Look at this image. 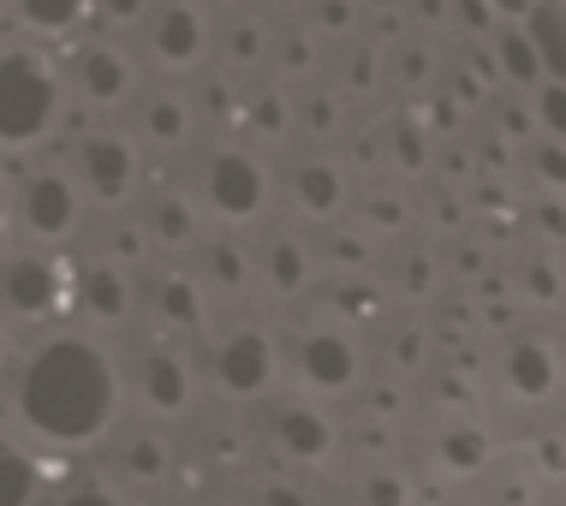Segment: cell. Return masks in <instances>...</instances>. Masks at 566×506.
I'll return each instance as SVG.
<instances>
[{
  "label": "cell",
  "instance_id": "1",
  "mask_svg": "<svg viewBox=\"0 0 566 506\" xmlns=\"http://www.w3.org/2000/svg\"><path fill=\"white\" fill-rule=\"evenodd\" d=\"M19 418L54 447H84L119 418V370L108 351L78 334H60L24 363Z\"/></svg>",
  "mask_w": 566,
  "mask_h": 506
},
{
  "label": "cell",
  "instance_id": "2",
  "mask_svg": "<svg viewBox=\"0 0 566 506\" xmlns=\"http://www.w3.org/2000/svg\"><path fill=\"white\" fill-rule=\"evenodd\" d=\"M60 114V72L42 54H0V149H30Z\"/></svg>",
  "mask_w": 566,
  "mask_h": 506
},
{
  "label": "cell",
  "instance_id": "3",
  "mask_svg": "<svg viewBox=\"0 0 566 506\" xmlns=\"http://www.w3.org/2000/svg\"><path fill=\"white\" fill-rule=\"evenodd\" d=\"M66 286H72V263H49V256H12L0 268V304L24 321L66 310Z\"/></svg>",
  "mask_w": 566,
  "mask_h": 506
},
{
  "label": "cell",
  "instance_id": "4",
  "mask_svg": "<svg viewBox=\"0 0 566 506\" xmlns=\"http://www.w3.org/2000/svg\"><path fill=\"white\" fill-rule=\"evenodd\" d=\"M78 179L96 203H126L137 186V149L114 131H90L78 149Z\"/></svg>",
  "mask_w": 566,
  "mask_h": 506
},
{
  "label": "cell",
  "instance_id": "5",
  "mask_svg": "<svg viewBox=\"0 0 566 506\" xmlns=\"http://www.w3.org/2000/svg\"><path fill=\"white\" fill-rule=\"evenodd\" d=\"M209 203H216V214H227V221H251V214L269 203L263 161H251L244 149H221V156L209 161Z\"/></svg>",
  "mask_w": 566,
  "mask_h": 506
},
{
  "label": "cell",
  "instance_id": "6",
  "mask_svg": "<svg viewBox=\"0 0 566 506\" xmlns=\"http://www.w3.org/2000/svg\"><path fill=\"white\" fill-rule=\"evenodd\" d=\"M216 376H221L227 393H239V400L263 393L274 381V340H269V334H256V328L233 334V340L221 346V358H216Z\"/></svg>",
  "mask_w": 566,
  "mask_h": 506
},
{
  "label": "cell",
  "instance_id": "7",
  "mask_svg": "<svg viewBox=\"0 0 566 506\" xmlns=\"http://www.w3.org/2000/svg\"><path fill=\"white\" fill-rule=\"evenodd\" d=\"M24 226L36 239H72V226H78V186L60 173H36L24 186Z\"/></svg>",
  "mask_w": 566,
  "mask_h": 506
},
{
  "label": "cell",
  "instance_id": "8",
  "mask_svg": "<svg viewBox=\"0 0 566 506\" xmlns=\"http://www.w3.org/2000/svg\"><path fill=\"white\" fill-rule=\"evenodd\" d=\"M298 376L311 381V388H346L352 376H358V346L346 340V334H334V328H316V334H304V346H298Z\"/></svg>",
  "mask_w": 566,
  "mask_h": 506
},
{
  "label": "cell",
  "instance_id": "9",
  "mask_svg": "<svg viewBox=\"0 0 566 506\" xmlns=\"http://www.w3.org/2000/svg\"><path fill=\"white\" fill-rule=\"evenodd\" d=\"M203 42H209V24L191 0H174V7L156 12V36H149L156 60H167V66H197V60H203Z\"/></svg>",
  "mask_w": 566,
  "mask_h": 506
},
{
  "label": "cell",
  "instance_id": "10",
  "mask_svg": "<svg viewBox=\"0 0 566 506\" xmlns=\"http://www.w3.org/2000/svg\"><path fill=\"white\" fill-rule=\"evenodd\" d=\"M78 89L90 107H119L132 96V60L108 49V42H96V49L78 54Z\"/></svg>",
  "mask_w": 566,
  "mask_h": 506
},
{
  "label": "cell",
  "instance_id": "11",
  "mask_svg": "<svg viewBox=\"0 0 566 506\" xmlns=\"http://www.w3.org/2000/svg\"><path fill=\"white\" fill-rule=\"evenodd\" d=\"M274 441H281V453H293L298 465H323L334 453V429H328L323 411H311V405H286L281 418H274Z\"/></svg>",
  "mask_w": 566,
  "mask_h": 506
},
{
  "label": "cell",
  "instance_id": "12",
  "mask_svg": "<svg viewBox=\"0 0 566 506\" xmlns=\"http://www.w3.org/2000/svg\"><path fill=\"white\" fill-rule=\"evenodd\" d=\"M78 310L90 316V321H126V310H132V286H126V274H119L114 263H102V268H90L84 281H78Z\"/></svg>",
  "mask_w": 566,
  "mask_h": 506
},
{
  "label": "cell",
  "instance_id": "13",
  "mask_svg": "<svg viewBox=\"0 0 566 506\" xmlns=\"http://www.w3.org/2000/svg\"><path fill=\"white\" fill-rule=\"evenodd\" d=\"M144 400L156 411H186L191 405V370L179 351H149L144 358Z\"/></svg>",
  "mask_w": 566,
  "mask_h": 506
},
{
  "label": "cell",
  "instance_id": "14",
  "mask_svg": "<svg viewBox=\"0 0 566 506\" xmlns=\"http://www.w3.org/2000/svg\"><path fill=\"white\" fill-rule=\"evenodd\" d=\"M507 381H513V393H525V400H548L555 381H560V358L548 346L525 340V346L507 351Z\"/></svg>",
  "mask_w": 566,
  "mask_h": 506
},
{
  "label": "cell",
  "instance_id": "15",
  "mask_svg": "<svg viewBox=\"0 0 566 506\" xmlns=\"http://www.w3.org/2000/svg\"><path fill=\"white\" fill-rule=\"evenodd\" d=\"M518 30H525V42L537 49V60H543V72L548 78H560V36H566V7L560 0H531L525 12H518Z\"/></svg>",
  "mask_w": 566,
  "mask_h": 506
},
{
  "label": "cell",
  "instance_id": "16",
  "mask_svg": "<svg viewBox=\"0 0 566 506\" xmlns=\"http://www.w3.org/2000/svg\"><path fill=\"white\" fill-rule=\"evenodd\" d=\"M293 191H298V209H311V214H334L346 203V179H340V167H328V161H304Z\"/></svg>",
  "mask_w": 566,
  "mask_h": 506
},
{
  "label": "cell",
  "instance_id": "17",
  "mask_svg": "<svg viewBox=\"0 0 566 506\" xmlns=\"http://www.w3.org/2000/svg\"><path fill=\"white\" fill-rule=\"evenodd\" d=\"M263 274H269V286L281 298H293V293L311 286V256H304V244H293V239H274L269 256H263Z\"/></svg>",
  "mask_w": 566,
  "mask_h": 506
},
{
  "label": "cell",
  "instance_id": "18",
  "mask_svg": "<svg viewBox=\"0 0 566 506\" xmlns=\"http://www.w3.org/2000/svg\"><path fill=\"white\" fill-rule=\"evenodd\" d=\"M36 458H30L24 447H12V441H0V506H30L36 500Z\"/></svg>",
  "mask_w": 566,
  "mask_h": 506
},
{
  "label": "cell",
  "instance_id": "19",
  "mask_svg": "<svg viewBox=\"0 0 566 506\" xmlns=\"http://www.w3.org/2000/svg\"><path fill=\"white\" fill-rule=\"evenodd\" d=\"M495 66L507 72L513 84H525V89H537L548 72H543V60H537V49L525 42V30H501L495 36Z\"/></svg>",
  "mask_w": 566,
  "mask_h": 506
},
{
  "label": "cell",
  "instance_id": "20",
  "mask_svg": "<svg viewBox=\"0 0 566 506\" xmlns=\"http://www.w3.org/2000/svg\"><path fill=\"white\" fill-rule=\"evenodd\" d=\"M144 233L156 239V244H191L197 239V209L186 203V197H161L156 209H149V221H144Z\"/></svg>",
  "mask_w": 566,
  "mask_h": 506
},
{
  "label": "cell",
  "instance_id": "21",
  "mask_svg": "<svg viewBox=\"0 0 566 506\" xmlns=\"http://www.w3.org/2000/svg\"><path fill=\"white\" fill-rule=\"evenodd\" d=\"M156 316L174 321V328H197V321H203V298H197V286L186 274H167L156 286Z\"/></svg>",
  "mask_w": 566,
  "mask_h": 506
},
{
  "label": "cell",
  "instance_id": "22",
  "mask_svg": "<svg viewBox=\"0 0 566 506\" xmlns=\"http://www.w3.org/2000/svg\"><path fill=\"white\" fill-rule=\"evenodd\" d=\"M441 465L459 471V477L483 471L489 465V435L483 429H448V435H441Z\"/></svg>",
  "mask_w": 566,
  "mask_h": 506
},
{
  "label": "cell",
  "instance_id": "23",
  "mask_svg": "<svg viewBox=\"0 0 566 506\" xmlns=\"http://www.w3.org/2000/svg\"><path fill=\"white\" fill-rule=\"evenodd\" d=\"M144 131L156 137V144H167V149H174V144H186V131H191L186 102H179V96H156V102L144 107Z\"/></svg>",
  "mask_w": 566,
  "mask_h": 506
},
{
  "label": "cell",
  "instance_id": "24",
  "mask_svg": "<svg viewBox=\"0 0 566 506\" xmlns=\"http://www.w3.org/2000/svg\"><path fill=\"white\" fill-rule=\"evenodd\" d=\"M84 7H90V0H19L24 24H30V30H49V36H60V30L78 24Z\"/></svg>",
  "mask_w": 566,
  "mask_h": 506
},
{
  "label": "cell",
  "instance_id": "25",
  "mask_svg": "<svg viewBox=\"0 0 566 506\" xmlns=\"http://www.w3.org/2000/svg\"><path fill=\"white\" fill-rule=\"evenodd\" d=\"M167 441H156V435H137V441H126V471L137 483H156V477H167Z\"/></svg>",
  "mask_w": 566,
  "mask_h": 506
},
{
  "label": "cell",
  "instance_id": "26",
  "mask_svg": "<svg viewBox=\"0 0 566 506\" xmlns=\"http://www.w3.org/2000/svg\"><path fill=\"white\" fill-rule=\"evenodd\" d=\"M209 281H216L221 293H244V281H251V263H244L239 244H209Z\"/></svg>",
  "mask_w": 566,
  "mask_h": 506
},
{
  "label": "cell",
  "instance_id": "27",
  "mask_svg": "<svg viewBox=\"0 0 566 506\" xmlns=\"http://www.w3.org/2000/svg\"><path fill=\"white\" fill-rule=\"evenodd\" d=\"M263 54H269V36L256 24H233V30H227V60H233V66H256Z\"/></svg>",
  "mask_w": 566,
  "mask_h": 506
},
{
  "label": "cell",
  "instance_id": "28",
  "mask_svg": "<svg viewBox=\"0 0 566 506\" xmlns=\"http://www.w3.org/2000/svg\"><path fill=\"white\" fill-rule=\"evenodd\" d=\"M537 119H543V137H560L566 131V89H560V78H543L537 84Z\"/></svg>",
  "mask_w": 566,
  "mask_h": 506
},
{
  "label": "cell",
  "instance_id": "29",
  "mask_svg": "<svg viewBox=\"0 0 566 506\" xmlns=\"http://www.w3.org/2000/svg\"><path fill=\"white\" fill-rule=\"evenodd\" d=\"M244 119H251V126L263 131V137H281V131H286V102L274 96V89H263V96L244 107Z\"/></svg>",
  "mask_w": 566,
  "mask_h": 506
},
{
  "label": "cell",
  "instance_id": "30",
  "mask_svg": "<svg viewBox=\"0 0 566 506\" xmlns=\"http://www.w3.org/2000/svg\"><path fill=\"white\" fill-rule=\"evenodd\" d=\"M394 161H400L406 173H423V161H430V144H423L418 126H394Z\"/></svg>",
  "mask_w": 566,
  "mask_h": 506
},
{
  "label": "cell",
  "instance_id": "31",
  "mask_svg": "<svg viewBox=\"0 0 566 506\" xmlns=\"http://www.w3.org/2000/svg\"><path fill=\"white\" fill-rule=\"evenodd\" d=\"M108 251H114V263H137V256L149 251V233H144V226H137V221H126V226H114Z\"/></svg>",
  "mask_w": 566,
  "mask_h": 506
},
{
  "label": "cell",
  "instance_id": "32",
  "mask_svg": "<svg viewBox=\"0 0 566 506\" xmlns=\"http://www.w3.org/2000/svg\"><path fill=\"white\" fill-rule=\"evenodd\" d=\"M525 293L543 298V304H555V298H560V268H555V263H531V268H525Z\"/></svg>",
  "mask_w": 566,
  "mask_h": 506
},
{
  "label": "cell",
  "instance_id": "33",
  "mask_svg": "<svg viewBox=\"0 0 566 506\" xmlns=\"http://www.w3.org/2000/svg\"><path fill=\"white\" fill-rule=\"evenodd\" d=\"M328 256H334V268H364V263H370V244L352 239V233H334L328 239Z\"/></svg>",
  "mask_w": 566,
  "mask_h": 506
},
{
  "label": "cell",
  "instance_id": "34",
  "mask_svg": "<svg viewBox=\"0 0 566 506\" xmlns=\"http://www.w3.org/2000/svg\"><path fill=\"white\" fill-rule=\"evenodd\" d=\"M364 506H411V495L400 477H370L364 483Z\"/></svg>",
  "mask_w": 566,
  "mask_h": 506
},
{
  "label": "cell",
  "instance_id": "35",
  "mask_svg": "<svg viewBox=\"0 0 566 506\" xmlns=\"http://www.w3.org/2000/svg\"><path fill=\"white\" fill-rule=\"evenodd\" d=\"M352 19H358L352 0H316V24L323 30H352Z\"/></svg>",
  "mask_w": 566,
  "mask_h": 506
},
{
  "label": "cell",
  "instance_id": "36",
  "mask_svg": "<svg viewBox=\"0 0 566 506\" xmlns=\"http://www.w3.org/2000/svg\"><path fill=\"white\" fill-rule=\"evenodd\" d=\"M281 66H286V72H311V66H316L311 36H286V42H281Z\"/></svg>",
  "mask_w": 566,
  "mask_h": 506
},
{
  "label": "cell",
  "instance_id": "37",
  "mask_svg": "<svg viewBox=\"0 0 566 506\" xmlns=\"http://www.w3.org/2000/svg\"><path fill=\"white\" fill-rule=\"evenodd\" d=\"M149 12V0H102V19H114V24H137Z\"/></svg>",
  "mask_w": 566,
  "mask_h": 506
},
{
  "label": "cell",
  "instance_id": "38",
  "mask_svg": "<svg viewBox=\"0 0 566 506\" xmlns=\"http://www.w3.org/2000/svg\"><path fill=\"white\" fill-rule=\"evenodd\" d=\"M430 274H436V268H430V256H411V263H406V281H400V286H406L411 298H423V293H430Z\"/></svg>",
  "mask_w": 566,
  "mask_h": 506
},
{
  "label": "cell",
  "instance_id": "39",
  "mask_svg": "<svg viewBox=\"0 0 566 506\" xmlns=\"http://www.w3.org/2000/svg\"><path fill=\"white\" fill-rule=\"evenodd\" d=\"M489 19H495V7H489V0H459V24H465V30H478V36H483Z\"/></svg>",
  "mask_w": 566,
  "mask_h": 506
},
{
  "label": "cell",
  "instance_id": "40",
  "mask_svg": "<svg viewBox=\"0 0 566 506\" xmlns=\"http://www.w3.org/2000/svg\"><path fill=\"white\" fill-rule=\"evenodd\" d=\"M304 126H311V131H334V102L311 96V102H304Z\"/></svg>",
  "mask_w": 566,
  "mask_h": 506
},
{
  "label": "cell",
  "instance_id": "41",
  "mask_svg": "<svg viewBox=\"0 0 566 506\" xmlns=\"http://www.w3.org/2000/svg\"><path fill=\"white\" fill-rule=\"evenodd\" d=\"M54 506H119V495H108V488H72V495H60Z\"/></svg>",
  "mask_w": 566,
  "mask_h": 506
},
{
  "label": "cell",
  "instance_id": "42",
  "mask_svg": "<svg viewBox=\"0 0 566 506\" xmlns=\"http://www.w3.org/2000/svg\"><path fill=\"white\" fill-rule=\"evenodd\" d=\"M400 78H406V84H423V78H430V54H423V49H406V54H400Z\"/></svg>",
  "mask_w": 566,
  "mask_h": 506
},
{
  "label": "cell",
  "instance_id": "43",
  "mask_svg": "<svg viewBox=\"0 0 566 506\" xmlns=\"http://www.w3.org/2000/svg\"><path fill=\"white\" fill-rule=\"evenodd\" d=\"M543 179H548V186H560V173H566V167H560V137H543Z\"/></svg>",
  "mask_w": 566,
  "mask_h": 506
},
{
  "label": "cell",
  "instance_id": "44",
  "mask_svg": "<svg viewBox=\"0 0 566 506\" xmlns=\"http://www.w3.org/2000/svg\"><path fill=\"white\" fill-rule=\"evenodd\" d=\"M430 119H436L441 131H453V126H459V102H453V96H436V107H430Z\"/></svg>",
  "mask_w": 566,
  "mask_h": 506
},
{
  "label": "cell",
  "instance_id": "45",
  "mask_svg": "<svg viewBox=\"0 0 566 506\" xmlns=\"http://www.w3.org/2000/svg\"><path fill=\"white\" fill-rule=\"evenodd\" d=\"M263 506H304V495H298V488H281V483H269V488H263Z\"/></svg>",
  "mask_w": 566,
  "mask_h": 506
},
{
  "label": "cell",
  "instance_id": "46",
  "mask_svg": "<svg viewBox=\"0 0 566 506\" xmlns=\"http://www.w3.org/2000/svg\"><path fill=\"white\" fill-rule=\"evenodd\" d=\"M340 310H352V316H376V298H370V293H340Z\"/></svg>",
  "mask_w": 566,
  "mask_h": 506
},
{
  "label": "cell",
  "instance_id": "47",
  "mask_svg": "<svg viewBox=\"0 0 566 506\" xmlns=\"http://www.w3.org/2000/svg\"><path fill=\"white\" fill-rule=\"evenodd\" d=\"M370 221H394V226H400V221H406V209H400V203H388V197H376V203H370Z\"/></svg>",
  "mask_w": 566,
  "mask_h": 506
},
{
  "label": "cell",
  "instance_id": "48",
  "mask_svg": "<svg viewBox=\"0 0 566 506\" xmlns=\"http://www.w3.org/2000/svg\"><path fill=\"white\" fill-rule=\"evenodd\" d=\"M501 126H507V137H531V131H537L525 114H518V107H507V114H501Z\"/></svg>",
  "mask_w": 566,
  "mask_h": 506
},
{
  "label": "cell",
  "instance_id": "49",
  "mask_svg": "<svg viewBox=\"0 0 566 506\" xmlns=\"http://www.w3.org/2000/svg\"><path fill=\"white\" fill-rule=\"evenodd\" d=\"M370 78H376L370 54H358V60H352V89H370Z\"/></svg>",
  "mask_w": 566,
  "mask_h": 506
},
{
  "label": "cell",
  "instance_id": "50",
  "mask_svg": "<svg viewBox=\"0 0 566 506\" xmlns=\"http://www.w3.org/2000/svg\"><path fill=\"white\" fill-rule=\"evenodd\" d=\"M543 233H548V239H560V203H548V209H543Z\"/></svg>",
  "mask_w": 566,
  "mask_h": 506
},
{
  "label": "cell",
  "instance_id": "51",
  "mask_svg": "<svg viewBox=\"0 0 566 506\" xmlns=\"http://www.w3.org/2000/svg\"><path fill=\"white\" fill-rule=\"evenodd\" d=\"M489 7H495V12H513V19H518V12L531 7V0H489Z\"/></svg>",
  "mask_w": 566,
  "mask_h": 506
},
{
  "label": "cell",
  "instance_id": "52",
  "mask_svg": "<svg viewBox=\"0 0 566 506\" xmlns=\"http://www.w3.org/2000/svg\"><path fill=\"white\" fill-rule=\"evenodd\" d=\"M423 7V19H441V0H418Z\"/></svg>",
  "mask_w": 566,
  "mask_h": 506
},
{
  "label": "cell",
  "instance_id": "53",
  "mask_svg": "<svg viewBox=\"0 0 566 506\" xmlns=\"http://www.w3.org/2000/svg\"><path fill=\"white\" fill-rule=\"evenodd\" d=\"M0 239H7V191H0Z\"/></svg>",
  "mask_w": 566,
  "mask_h": 506
},
{
  "label": "cell",
  "instance_id": "54",
  "mask_svg": "<svg viewBox=\"0 0 566 506\" xmlns=\"http://www.w3.org/2000/svg\"><path fill=\"white\" fill-rule=\"evenodd\" d=\"M0 19H7V0H0Z\"/></svg>",
  "mask_w": 566,
  "mask_h": 506
},
{
  "label": "cell",
  "instance_id": "55",
  "mask_svg": "<svg viewBox=\"0 0 566 506\" xmlns=\"http://www.w3.org/2000/svg\"><path fill=\"white\" fill-rule=\"evenodd\" d=\"M281 7H298V0H281Z\"/></svg>",
  "mask_w": 566,
  "mask_h": 506
},
{
  "label": "cell",
  "instance_id": "56",
  "mask_svg": "<svg viewBox=\"0 0 566 506\" xmlns=\"http://www.w3.org/2000/svg\"><path fill=\"white\" fill-rule=\"evenodd\" d=\"M0 358H7V340H0Z\"/></svg>",
  "mask_w": 566,
  "mask_h": 506
}]
</instances>
